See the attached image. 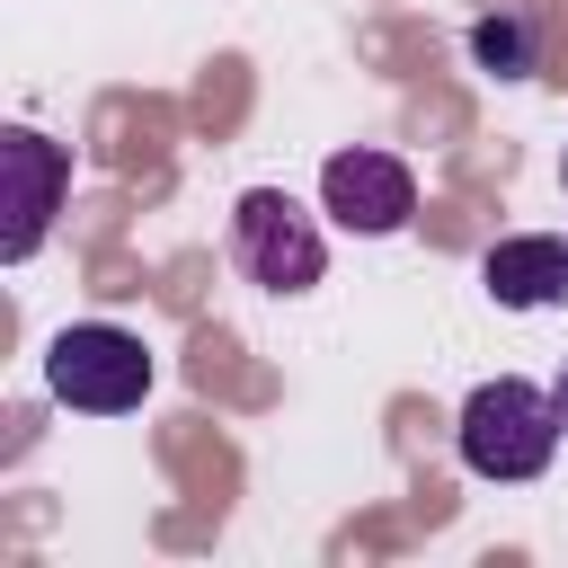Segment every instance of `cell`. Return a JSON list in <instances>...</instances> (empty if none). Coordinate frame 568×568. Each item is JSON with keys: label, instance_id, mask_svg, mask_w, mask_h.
<instances>
[{"label": "cell", "instance_id": "cell-6", "mask_svg": "<svg viewBox=\"0 0 568 568\" xmlns=\"http://www.w3.org/2000/svg\"><path fill=\"white\" fill-rule=\"evenodd\" d=\"M479 284H488L497 311H550V302H568V240L515 231V240H497L479 257Z\"/></svg>", "mask_w": 568, "mask_h": 568}, {"label": "cell", "instance_id": "cell-5", "mask_svg": "<svg viewBox=\"0 0 568 568\" xmlns=\"http://www.w3.org/2000/svg\"><path fill=\"white\" fill-rule=\"evenodd\" d=\"M320 213L337 222V231H355V240H390V231H408V213H417V178H408V160H390V151H328V169H320Z\"/></svg>", "mask_w": 568, "mask_h": 568}, {"label": "cell", "instance_id": "cell-8", "mask_svg": "<svg viewBox=\"0 0 568 568\" xmlns=\"http://www.w3.org/2000/svg\"><path fill=\"white\" fill-rule=\"evenodd\" d=\"M559 426H568V373H559Z\"/></svg>", "mask_w": 568, "mask_h": 568}, {"label": "cell", "instance_id": "cell-7", "mask_svg": "<svg viewBox=\"0 0 568 568\" xmlns=\"http://www.w3.org/2000/svg\"><path fill=\"white\" fill-rule=\"evenodd\" d=\"M470 62H479V71H497V80H524V71L541 62V44H532V18H515V9L479 18V27H470Z\"/></svg>", "mask_w": 568, "mask_h": 568}, {"label": "cell", "instance_id": "cell-3", "mask_svg": "<svg viewBox=\"0 0 568 568\" xmlns=\"http://www.w3.org/2000/svg\"><path fill=\"white\" fill-rule=\"evenodd\" d=\"M231 257H240V275H248L257 293H284V302L328 275V240H320L311 204L284 195V186H248V195L231 204Z\"/></svg>", "mask_w": 568, "mask_h": 568}, {"label": "cell", "instance_id": "cell-9", "mask_svg": "<svg viewBox=\"0 0 568 568\" xmlns=\"http://www.w3.org/2000/svg\"><path fill=\"white\" fill-rule=\"evenodd\" d=\"M559 178H568V160H559Z\"/></svg>", "mask_w": 568, "mask_h": 568}, {"label": "cell", "instance_id": "cell-1", "mask_svg": "<svg viewBox=\"0 0 568 568\" xmlns=\"http://www.w3.org/2000/svg\"><path fill=\"white\" fill-rule=\"evenodd\" d=\"M559 390L524 382V373H497L462 399L453 417V444H462V470L470 479H541L550 453H559Z\"/></svg>", "mask_w": 568, "mask_h": 568}, {"label": "cell", "instance_id": "cell-4", "mask_svg": "<svg viewBox=\"0 0 568 568\" xmlns=\"http://www.w3.org/2000/svg\"><path fill=\"white\" fill-rule=\"evenodd\" d=\"M0 186H9V204H0V213H9V222H0V257L27 266V257L44 248L62 195H71V151L44 142L36 124H9V133H0Z\"/></svg>", "mask_w": 568, "mask_h": 568}, {"label": "cell", "instance_id": "cell-2", "mask_svg": "<svg viewBox=\"0 0 568 568\" xmlns=\"http://www.w3.org/2000/svg\"><path fill=\"white\" fill-rule=\"evenodd\" d=\"M44 390L62 408H80V417H124L151 390V346L133 328H115V320H71L44 346Z\"/></svg>", "mask_w": 568, "mask_h": 568}]
</instances>
